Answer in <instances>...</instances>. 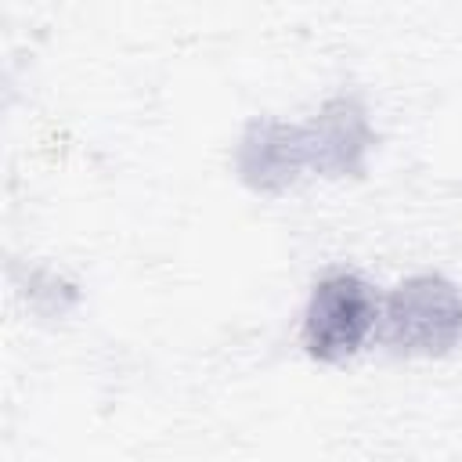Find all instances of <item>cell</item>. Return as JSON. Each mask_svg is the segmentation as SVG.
<instances>
[{
	"instance_id": "obj_1",
	"label": "cell",
	"mask_w": 462,
	"mask_h": 462,
	"mask_svg": "<svg viewBox=\"0 0 462 462\" xmlns=\"http://www.w3.org/2000/svg\"><path fill=\"white\" fill-rule=\"evenodd\" d=\"M386 343L415 357L451 354L462 343V289L440 274L404 278L386 300Z\"/></svg>"
},
{
	"instance_id": "obj_3",
	"label": "cell",
	"mask_w": 462,
	"mask_h": 462,
	"mask_svg": "<svg viewBox=\"0 0 462 462\" xmlns=\"http://www.w3.org/2000/svg\"><path fill=\"white\" fill-rule=\"evenodd\" d=\"M307 162L321 177H361L365 159L375 144L365 105L354 94H339L321 105V112L303 123Z\"/></svg>"
},
{
	"instance_id": "obj_4",
	"label": "cell",
	"mask_w": 462,
	"mask_h": 462,
	"mask_svg": "<svg viewBox=\"0 0 462 462\" xmlns=\"http://www.w3.org/2000/svg\"><path fill=\"white\" fill-rule=\"evenodd\" d=\"M235 170H238L242 184L260 195L285 191L289 184H296V177L303 170H310L303 126H292V123H282L271 116L249 119L242 130V141H238Z\"/></svg>"
},
{
	"instance_id": "obj_2",
	"label": "cell",
	"mask_w": 462,
	"mask_h": 462,
	"mask_svg": "<svg viewBox=\"0 0 462 462\" xmlns=\"http://www.w3.org/2000/svg\"><path fill=\"white\" fill-rule=\"evenodd\" d=\"M379 318V300L372 285L357 274H328L314 285L303 310V350L314 361L336 365L361 350Z\"/></svg>"
}]
</instances>
